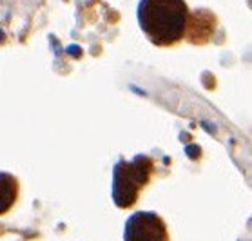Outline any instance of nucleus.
I'll return each mask as SVG.
<instances>
[{"mask_svg":"<svg viewBox=\"0 0 252 241\" xmlns=\"http://www.w3.org/2000/svg\"><path fill=\"white\" fill-rule=\"evenodd\" d=\"M136 17L147 40L172 46L185 36L190 13L185 0H140Z\"/></svg>","mask_w":252,"mask_h":241,"instance_id":"nucleus-1","label":"nucleus"},{"mask_svg":"<svg viewBox=\"0 0 252 241\" xmlns=\"http://www.w3.org/2000/svg\"><path fill=\"white\" fill-rule=\"evenodd\" d=\"M153 171L151 163L145 156H138L136 160H120L115 165V178H113V198L120 209L131 207L138 198L142 187L147 185Z\"/></svg>","mask_w":252,"mask_h":241,"instance_id":"nucleus-2","label":"nucleus"},{"mask_svg":"<svg viewBox=\"0 0 252 241\" xmlns=\"http://www.w3.org/2000/svg\"><path fill=\"white\" fill-rule=\"evenodd\" d=\"M126 241H169L167 227L156 212H136L127 219Z\"/></svg>","mask_w":252,"mask_h":241,"instance_id":"nucleus-3","label":"nucleus"},{"mask_svg":"<svg viewBox=\"0 0 252 241\" xmlns=\"http://www.w3.org/2000/svg\"><path fill=\"white\" fill-rule=\"evenodd\" d=\"M18 198V181L7 172H0V216L6 214Z\"/></svg>","mask_w":252,"mask_h":241,"instance_id":"nucleus-4","label":"nucleus"},{"mask_svg":"<svg viewBox=\"0 0 252 241\" xmlns=\"http://www.w3.org/2000/svg\"><path fill=\"white\" fill-rule=\"evenodd\" d=\"M247 2H249V6H251V7H252V0H247Z\"/></svg>","mask_w":252,"mask_h":241,"instance_id":"nucleus-5","label":"nucleus"}]
</instances>
